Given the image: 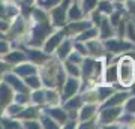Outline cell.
<instances>
[{"label":"cell","instance_id":"2","mask_svg":"<svg viewBox=\"0 0 135 129\" xmlns=\"http://www.w3.org/2000/svg\"><path fill=\"white\" fill-rule=\"evenodd\" d=\"M68 3H69V0H65V2H63V5L60 6V8H57V9L53 12V20H54V23L57 24V26L63 24V21H65V15H66Z\"/></svg>","mask_w":135,"mask_h":129},{"label":"cell","instance_id":"30","mask_svg":"<svg viewBox=\"0 0 135 129\" xmlns=\"http://www.w3.org/2000/svg\"><path fill=\"white\" fill-rule=\"evenodd\" d=\"M33 101L36 102V104L44 102V93H42V92H36V93L33 95Z\"/></svg>","mask_w":135,"mask_h":129},{"label":"cell","instance_id":"44","mask_svg":"<svg viewBox=\"0 0 135 129\" xmlns=\"http://www.w3.org/2000/svg\"><path fill=\"white\" fill-rule=\"evenodd\" d=\"M5 65H3V63H0V72H3V71H5Z\"/></svg>","mask_w":135,"mask_h":129},{"label":"cell","instance_id":"41","mask_svg":"<svg viewBox=\"0 0 135 129\" xmlns=\"http://www.w3.org/2000/svg\"><path fill=\"white\" fill-rule=\"evenodd\" d=\"M75 47H77L78 50H80L78 53H81V54H87V50H86V48H84V47H83V45H80V44H77Z\"/></svg>","mask_w":135,"mask_h":129},{"label":"cell","instance_id":"4","mask_svg":"<svg viewBox=\"0 0 135 129\" xmlns=\"http://www.w3.org/2000/svg\"><path fill=\"white\" fill-rule=\"evenodd\" d=\"M108 48H110L113 53H119L120 50H128V48H131V45L122 42V41H110L108 42Z\"/></svg>","mask_w":135,"mask_h":129},{"label":"cell","instance_id":"21","mask_svg":"<svg viewBox=\"0 0 135 129\" xmlns=\"http://www.w3.org/2000/svg\"><path fill=\"white\" fill-rule=\"evenodd\" d=\"M96 3H98V0H84V2H83V8H84V11L87 12V11L93 9Z\"/></svg>","mask_w":135,"mask_h":129},{"label":"cell","instance_id":"10","mask_svg":"<svg viewBox=\"0 0 135 129\" xmlns=\"http://www.w3.org/2000/svg\"><path fill=\"white\" fill-rule=\"evenodd\" d=\"M15 71H17V74H18V75L26 77V75H33V74H35V68L30 66V65H23V66L17 68Z\"/></svg>","mask_w":135,"mask_h":129},{"label":"cell","instance_id":"7","mask_svg":"<svg viewBox=\"0 0 135 129\" xmlns=\"http://www.w3.org/2000/svg\"><path fill=\"white\" fill-rule=\"evenodd\" d=\"M48 30L50 29L47 27V26H38V27H36V30H35V44L41 42V41L44 39V36L48 33Z\"/></svg>","mask_w":135,"mask_h":129},{"label":"cell","instance_id":"28","mask_svg":"<svg viewBox=\"0 0 135 129\" xmlns=\"http://www.w3.org/2000/svg\"><path fill=\"white\" fill-rule=\"evenodd\" d=\"M66 68H68V71L71 72V75H74V77H77L78 74H80V71H78V68H77V66H72V65H71L69 62L66 63Z\"/></svg>","mask_w":135,"mask_h":129},{"label":"cell","instance_id":"16","mask_svg":"<svg viewBox=\"0 0 135 129\" xmlns=\"http://www.w3.org/2000/svg\"><path fill=\"white\" fill-rule=\"evenodd\" d=\"M48 114L56 117L59 122H65V119H66V114H65L62 110H48Z\"/></svg>","mask_w":135,"mask_h":129},{"label":"cell","instance_id":"43","mask_svg":"<svg viewBox=\"0 0 135 129\" xmlns=\"http://www.w3.org/2000/svg\"><path fill=\"white\" fill-rule=\"evenodd\" d=\"M8 29V24L6 23H2V21H0V30H6Z\"/></svg>","mask_w":135,"mask_h":129},{"label":"cell","instance_id":"37","mask_svg":"<svg viewBox=\"0 0 135 129\" xmlns=\"http://www.w3.org/2000/svg\"><path fill=\"white\" fill-rule=\"evenodd\" d=\"M18 113H20V107L18 105L9 107V114H18Z\"/></svg>","mask_w":135,"mask_h":129},{"label":"cell","instance_id":"13","mask_svg":"<svg viewBox=\"0 0 135 129\" xmlns=\"http://www.w3.org/2000/svg\"><path fill=\"white\" fill-rule=\"evenodd\" d=\"M128 98V93H120V95H116L114 98L111 101H108L105 104V107H111V105H114V104H119V102H123V101Z\"/></svg>","mask_w":135,"mask_h":129},{"label":"cell","instance_id":"27","mask_svg":"<svg viewBox=\"0 0 135 129\" xmlns=\"http://www.w3.org/2000/svg\"><path fill=\"white\" fill-rule=\"evenodd\" d=\"M20 117H33V116H36V111L33 110V108H29V110H24V113H18Z\"/></svg>","mask_w":135,"mask_h":129},{"label":"cell","instance_id":"12","mask_svg":"<svg viewBox=\"0 0 135 129\" xmlns=\"http://www.w3.org/2000/svg\"><path fill=\"white\" fill-rule=\"evenodd\" d=\"M29 54H30V57L33 59L36 63H38V62L41 63V62H44V60L47 59V56H45V54H42L41 51H36V50H29Z\"/></svg>","mask_w":135,"mask_h":129},{"label":"cell","instance_id":"25","mask_svg":"<svg viewBox=\"0 0 135 129\" xmlns=\"http://www.w3.org/2000/svg\"><path fill=\"white\" fill-rule=\"evenodd\" d=\"M89 47H90V50H95V51H92L95 56H98V54H102V47L98 44L96 45V42H92V44H89Z\"/></svg>","mask_w":135,"mask_h":129},{"label":"cell","instance_id":"33","mask_svg":"<svg viewBox=\"0 0 135 129\" xmlns=\"http://www.w3.org/2000/svg\"><path fill=\"white\" fill-rule=\"evenodd\" d=\"M99 8H101L102 11H105V12H108V14L111 12V5L108 3V2H102L101 5H99Z\"/></svg>","mask_w":135,"mask_h":129},{"label":"cell","instance_id":"5","mask_svg":"<svg viewBox=\"0 0 135 129\" xmlns=\"http://www.w3.org/2000/svg\"><path fill=\"white\" fill-rule=\"evenodd\" d=\"M62 38H63V33H57V35H54L53 38L50 39L48 42L45 44V51L47 53H51L54 48H56V45H57L60 41H62Z\"/></svg>","mask_w":135,"mask_h":129},{"label":"cell","instance_id":"40","mask_svg":"<svg viewBox=\"0 0 135 129\" xmlns=\"http://www.w3.org/2000/svg\"><path fill=\"white\" fill-rule=\"evenodd\" d=\"M8 51V45L5 42H0V53H6Z\"/></svg>","mask_w":135,"mask_h":129},{"label":"cell","instance_id":"3","mask_svg":"<svg viewBox=\"0 0 135 129\" xmlns=\"http://www.w3.org/2000/svg\"><path fill=\"white\" fill-rule=\"evenodd\" d=\"M11 96H12V93H11V89L8 86H0V105L3 107L6 105L8 102L11 101Z\"/></svg>","mask_w":135,"mask_h":129},{"label":"cell","instance_id":"31","mask_svg":"<svg viewBox=\"0 0 135 129\" xmlns=\"http://www.w3.org/2000/svg\"><path fill=\"white\" fill-rule=\"evenodd\" d=\"M108 32H111L110 26H108V23H107V21H104V23H102V36H104V38H107V36H108Z\"/></svg>","mask_w":135,"mask_h":129},{"label":"cell","instance_id":"19","mask_svg":"<svg viewBox=\"0 0 135 129\" xmlns=\"http://www.w3.org/2000/svg\"><path fill=\"white\" fill-rule=\"evenodd\" d=\"M93 111H95V107H84L83 108V113H81V119L84 120V119H87V117H90V116L93 114Z\"/></svg>","mask_w":135,"mask_h":129},{"label":"cell","instance_id":"36","mask_svg":"<svg viewBox=\"0 0 135 129\" xmlns=\"http://www.w3.org/2000/svg\"><path fill=\"white\" fill-rule=\"evenodd\" d=\"M3 123H5L6 128H20V125L17 123V122H8V120H6V122H3Z\"/></svg>","mask_w":135,"mask_h":129},{"label":"cell","instance_id":"11","mask_svg":"<svg viewBox=\"0 0 135 129\" xmlns=\"http://www.w3.org/2000/svg\"><path fill=\"white\" fill-rule=\"evenodd\" d=\"M90 29V23H87V21H83V23H75L72 26H69V32H81V30H87Z\"/></svg>","mask_w":135,"mask_h":129},{"label":"cell","instance_id":"24","mask_svg":"<svg viewBox=\"0 0 135 129\" xmlns=\"http://www.w3.org/2000/svg\"><path fill=\"white\" fill-rule=\"evenodd\" d=\"M26 83H27L30 87H33V89H38V87H39L38 77H30V78H27V80H26Z\"/></svg>","mask_w":135,"mask_h":129},{"label":"cell","instance_id":"22","mask_svg":"<svg viewBox=\"0 0 135 129\" xmlns=\"http://www.w3.org/2000/svg\"><path fill=\"white\" fill-rule=\"evenodd\" d=\"M98 33V30L96 29H90L89 32H86V33H83L81 36H80V41H87L89 38H93L95 35Z\"/></svg>","mask_w":135,"mask_h":129},{"label":"cell","instance_id":"26","mask_svg":"<svg viewBox=\"0 0 135 129\" xmlns=\"http://www.w3.org/2000/svg\"><path fill=\"white\" fill-rule=\"evenodd\" d=\"M110 93H111L110 87H101V89H99V99H105Z\"/></svg>","mask_w":135,"mask_h":129},{"label":"cell","instance_id":"8","mask_svg":"<svg viewBox=\"0 0 135 129\" xmlns=\"http://www.w3.org/2000/svg\"><path fill=\"white\" fill-rule=\"evenodd\" d=\"M117 114H119V110H107V111H102L101 122H102V123H108V122H111L113 119H116Z\"/></svg>","mask_w":135,"mask_h":129},{"label":"cell","instance_id":"1","mask_svg":"<svg viewBox=\"0 0 135 129\" xmlns=\"http://www.w3.org/2000/svg\"><path fill=\"white\" fill-rule=\"evenodd\" d=\"M117 77L123 86L129 87L135 80V66L134 62L131 60L129 57L122 59L119 66H117Z\"/></svg>","mask_w":135,"mask_h":129},{"label":"cell","instance_id":"42","mask_svg":"<svg viewBox=\"0 0 135 129\" xmlns=\"http://www.w3.org/2000/svg\"><path fill=\"white\" fill-rule=\"evenodd\" d=\"M128 8L131 12H135V2H128Z\"/></svg>","mask_w":135,"mask_h":129},{"label":"cell","instance_id":"39","mask_svg":"<svg viewBox=\"0 0 135 129\" xmlns=\"http://www.w3.org/2000/svg\"><path fill=\"white\" fill-rule=\"evenodd\" d=\"M24 126L26 128H39V125L36 123V122H26Z\"/></svg>","mask_w":135,"mask_h":129},{"label":"cell","instance_id":"38","mask_svg":"<svg viewBox=\"0 0 135 129\" xmlns=\"http://www.w3.org/2000/svg\"><path fill=\"white\" fill-rule=\"evenodd\" d=\"M26 101H27V96L26 95H17V102H18V104H23Z\"/></svg>","mask_w":135,"mask_h":129},{"label":"cell","instance_id":"35","mask_svg":"<svg viewBox=\"0 0 135 129\" xmlns=\"http://www.w3.org/2000/svg\"><path fill=\"white\" fill-rule=\"evenodd\" d=\"M128 30H129V38L132 39V41H135V30H134V26H132V24H129V26H128Z\"/></svg>","mask_w":135,"mask_h":129},{"label":"cell","instance_id":"20","mask_svg":"<svg viewBox=\"0 0 135 129\" xmlns=\"http://www.w3.org/2000/svg\"><path fill=\"white\" fill-rule=\"evenodd\" d=\"M93 65H95V62H92V60H86V62H84V75L86 77H89L92 74Z\"/></svg>","mask_w":135,"mask_h":129},{"label":"cell","instance_id":"45","mask_svg":"<svg viewBox=\"0 0 135 129\" xmlns=\"http://www.w3.org/2000/svg\"><path fill=\"white\" fill-rule=\"evenodd\" d=\"M2 15H5V14H3V6H2V3H0V17H2Z\"/></svg>","mask_w":135,"mask_h":129},{"label":"cell","instance_id":"32","mask_svg":"<svg viewBox=\"0 0 135 129\" xmlns=\"http://www.w3.org/2000/svg\"><path fill=\"white\" fill-rule=\"evenodd\" d=\"M126 111H129V113H135V98L128 102V105H126Z\"/></svg>","mask_w":135,"mask_h":129},{"label":"cell","instance_id":"18","mask_svg":"<svg viewBox=\"0 0 135 129\" xmlns=\"http://www.w3.org/2000/svg\"><path fill=\"white\" fill-rule=\"evenodd\" d=\"M117 68L116 66H113L108 69V72H107V81L108 83H114L116 81V78H117Z\"/></svg>","mask_w":135,"mask_h":129},{"label":"cell","instance_id":"9","mask_svg":"<svg viewBox=\"0 0 135 129\" xmlns=\"http://www.w3.org/2000/svg\"><path fill=\"white\" fill-rule=\"evenodd\" d=\"M6 81H8V83H11L12 86H15V89H17L18 92H23V93L26 92V87H24V84H23V83L20 81V80L17 78V77L8 75V77H6Z\"/></svg>","mask_w":135,"mask_h":129},{"label":"cell","instance_id":"15","mask_svg":"<svg viewBox=\"0 0 135 129\" xmlns=\"http://www.w3.org/2000/svg\"><path fill=\"white\" fill-rule=\"evenodd\" d=\"M6 60L8 62H21V60H24V54L18 53V51H14L12 54H9V56H6Z\"/></svg>","mask_w":135,"mask_h":129},{"label":"cell","instance_id":"17","mask_svg":"<svg viewBox=\"0 0 135 129\" xmlns=\"http://www.w3.org/2000/svg\"><path fill=\"white\" fill-rule=\"evenodd\" d=\"M69 48H71V42H63V45L60 48H59V57L65 59L68 56V53H69Z\"/></svg>","mask_w":135,"mask_h":129},{"label":"cell","instance_id":"14","mask_svg":"<svg viewBox=\"0 0 135 129\" xmlns=\"http://www.w3.org/2000/svg\"><path fill=\"white\" fill-rule=\"evenodd\" d=\"M81 15H83V12L77 5H74L72 8H71V11H69V18L71 20H80Z\"/></svg>","mask_w":135,"mask_h":129},{"label":"cell","instance_id":"29","mask_svg":"<svg viewBox=\"0 0 135 129\" xmlns=\"http://www.w3.org/2000/svg\"><path fill=\"white\" fill-rule=\"evenodd\" d=\"M42 123H44V126H45V128H51V129L57 128V125H54V122L51 119H48V117H45V119L42 120Z\"/></svg>","mask_w":135,"mask_h":129},{"label":"cell","instance_id":"23","mask_svg":"<svg viewBox=\"0 0 135 129\" xmlns=\"http://www.w3.org/2000/svg\"><path fill=\"white\" fill-rule=\"evenodd\" d=\"M81 104V98H74L72 101H69L66 104V108H78Z\"/></svg>","mask_w":135,"mask_h":129},{"label":"cell","instance_id":"6","mask_svg":"<svg viewBox=\"0 0 135 129\" xmlns=\"http://www.w3.org/2000/svg\"><path fill=\"white\" fill-rule=\"evenodd\" d=\"M78 89V83L77 80H74V78H71L69 81L66 83V87H65V98H68V96H72L75 92H77Z\"/></svg>","mask_w":135,"mask_h":129},{"label":"cell","instance_id":"34","mask_svg":"<svg viewBox=\"0 0 135 129\" xmlns=\"http://www.w3.org/2000/svg\"><path fill=\"white\" fill-rule=\"evenodd\" d=\"M60 2V0H45L44 2V8H51V6H56Z\"/></svg>","mask_w":135,"mask_h":129}]
</instances>
